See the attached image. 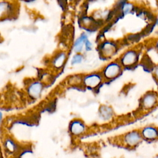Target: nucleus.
Listing matches in <instances>:
<instances>
[{
  "label": "nucleus",
  "mask_w": 158,
  "mask_h": 158,
  "mask_svg": "<svg viewBox=\"0 0 158 158\" xmlns=\"http://www.w3.org/2000/svg\"><path fill=\"white\" fill-rule=\"evenodd\" d=\"M99 118L104 121H109L114 116V110L110 106L102 104L100 106L98 112Z\"/></svg>",
  "instance_id": "12"
},
{
  "label": "nucleus",
  "mask_w": 158,
  "mask_h": 158,
  "mask_svg": "<svg viewBox=\"0 0 158 158\" xmlns=\"http://www.w3.org/2000/svg\"><path fill=\"white\" fill-rule=\"evenodd\" d=\"M85 57L82 53H75L71 59L70 64L72 65H77L81 64L84 60Z\"/></svg>",
  "instance_id": "17"
},
{
  "label": "nucleus",
  "mask_w": 158,
  "mask_h": 158,
  "mask_svg": "<svg viewBox=\"0 0 158 158\" xmlns=\"http://www.w3.org/2000/svg\"><path fill=\"white\" fill-rule=\"evenodd\" d=\"M155 24L158 26V16L157 17V18H156V19L155 20Z\"/></svg>",
  "instance_id": "23"
},
{
  "label": "nucleus",
  "mask_w": 158,
  "mask_h": 158,
  "mask_svg": "<svg viewBox=\"0 0 158 158\" xmlns=\"http://www.w3.org/2000/svg\"><path fill=\"white\" fill-rule=\"evenodd\" d=\"M98 50L101 57L104 59H110L117 54L119 45L115 41L104 40L99 43Z\"/></svg>",
  "instance_id": "3"
},
{
  "label": "nucleus",
  "mask_w": 158,
  "mask_h": 158,
  "mask_svg": "<svg viewBox=\"0 0 158 158\" xmlns=\"http://www.w3.org/2000/svg\"><path fill=\"white\" fill-rule=\"evenodd\" d=\"M67 59V52L59 50L52 56L49 62L51 69L55 72L60 71L64 66Z\"/></svg>",
  "instance_id": "9"
},
{
  "label": "nucleus",
  "mask_w": 158,
  "mask_h": 158,
  "mask_svg": "<svg viewBox=\"0 0 158 158\" xmlns=\"http://www.w3.org/2000/svg\"><path fill=\"white\" fill-rule=\"evenodd\" d=\"M80 23L82 27L86 30H89L96 28L98 24V22L93 17L83 16L81 18Z\"/></svg>",
  "instance_id": "14"
},
{
  "label": "nucleus",
  "mask_w": 158,
  "mask_h": 158,
  "mask_svg": "<svg viewBox=\"0 0 158 158\" xmlns=\"http://www.w3.org/2000/svg\"><path fill=\"white\" fill-rule=\"evenodd\" d=\"M143 139L154 141L158 139V127L153 125H148L139 130Z\"/></svg>",
  "instance_id": "10"
},
{
  "label": "nucleus",
  "mask_w": 158,
  "mask_h": 158,
  "mask_svg": "<svg viewBox=\"0 0 158 158\" xmlns=\"http://www.w3.org/2000/svg\"><path fill=\"white\" fill-rule=\"evenodd\" d=\"M120 139L125 146L133 148L139 145L143 139L139 130H131L122 135Z\"/></svg>",
  "instance_id": "6"
},
{
  "label": "nucleus",
  "mask_w": 158,
  "mask_h": 158,
  "mask_svg": "<svg viewBox=\"0 0 158 158\" xmlns=\"http://www.w3.org/2000/svg\"><path fill=\"white\" fill-rule=\"evenodd\" d=\"M86 127L85 123L80 119H74L69 125V130L74 136H79L85 132Z\"/></svg>",
  "instance_id": "11"
},
{
  "label": "nucleus",
  "mask_w": 158,
  "mask_h": 158,
  "mask_svg": "<svg viewBox=\"0 0 158 158\" xmlns=\"http://www.w3.org/2000/svg\"><path fill=\"white\" fill-rule=\"evenodd\" d=\"M123 70V67L117 58L107 62L100 72L104 82H109L118 78L122 74Z\"/></svg>",
  "instance_id": "1"
},
{
  "label": "nucleus",
  "mask_w": 158,
  "mask_h": 158,
  "mask_svg": "<svg viewBox=\"0 0 158 158\" xmlns=\"http://www.w3.org/2000/svg\"><path fill=\"white\" fill-rule=\"evenodd\" d=\"M2 117H3V114H2V113L0 111V123H1V121H2Z\"/></svg>",
  "instance_id": "22"
},
{
  "label": "nucleus",
  "mask_w": 158,
  "mask_h": 158,
  "mask_svg": "<svg viewBox=\"0 0 158 158\" xmlns=\"http://www.w3.org/2000/svg\"><path fill=\"white\" fill-rule=\"evenodd\" d=\"M17 12V6L10 0H0V20L14 17Z\"/></svg>",
  "instance_id": "8"
},
{
  "label": "nucleus",
  "mask_w": 158,
  "mask_h": 158,
  "mask_svg": "<svg viewBox=\"0 0 158 158\" xmlns=\"http://www.w3.org/2000/svg\"><path fill=\"white\" fill-rule=\"evenodd\" d=\"M154 158H158V154H157V155H156V156H154Z\"/></svg>",
  "instance_id": "25"
},
{
  "label": "nucleus",
  "mask_w": 158,
  "mask_h": 158,
  "mask_svg": "<svg viewBox=\"0 0 158 158\" xmlns=\"http://www.w3.org/2000/svg\"><path fill=\"white\" fill-rule=\"evenodd\" d=\"M83 75L75 74L70 76L68 78L67 82L71 86H78L82 85Z\"/></svg>",
  "instance_id": "16"
},
{
  "label": "nucleus",
  "mask_w": 158,
  "mask_h": 158,
  "mask_svg": "<svg viewBox=\"0 0 158 158\" xmlns=\"http://www.w3.org/2000/svg\"><path fill=\"white\" fill-rule=\"evenodd\" d=\"M4 148L8 152L14 153L18 149V145L15 141L11 138H7L4 142Z\"/></svg>",
  "instance_id": "15"
},
{
  "label": "nucleus",
  "mask_w": 158,
  "mask_h": 158,
  "mask_svg": "<svg viewBox=\"0 0 158 158\" xmlns=\"http://www.w3.org/2000/svg\"><path fill=\"white\" fill-rule=\"evenodd\" d=\"M93 49V44L89 40V38L86 41L85 44V50L87 52L91 51Z\"/></svg>",
  "instance_id": "18"
},
{
  "label": "nucleus",
  "mask_w": 158,
  "mask_h": 158,
  "mask_svg": "<svg viewBox=\"0 0 158 158\" xmlns=\"http://www.w3.org/2000/svg\"><path fill=\"white\" fill-rule=\"evenodd\" d=\"M44 88V82L39 79H33L27 83L26 91L31 99H38L41 96Z\"/></svg>",
  "instance_id": "7"
},
{
  "label": "nucleus",
  "mask_w": 158,
  "mask_h": 158,
  "mask_svg": "<svg viewBox=\"0 0 158 158\" xmlns=\"http://www.w3.org/2000/svg\"><path fill=\"white\" fill-rule=\"evenodd\" d=\"M104 82V80L100 71L83 75L82 86L88 89H96L101 86Z\"/></svg>",
  "instance_id": "5"
},
{
  "label": "nucleus",
  "mask_w": 158,
  "mask_h": 158,
  "mask_svg": "<svg viewBox=\"0 0 158 158\" xmlns=\"http://www.w3.org/2000/svg\"><path fill=\"white\" fill-rule=\"evenodd\" d=\"M96 1H100V2H104V1H106V0H96Z\"/></svg>",
  "instance_id": "24"
},
{
  "label": "nucleus",
  "mask_w": 158,
  "mask_h": 158,
  "mask_svg": "<svg viewBox=\"0 0 158 158\" xmlns=\"http://www.w3.org/2000/svg\"><path fill=\"white\" fill-rule=\"evenodd\" d=\"M140 51L135 47L130 48L123 52L117 58L123 69H133L139 63Z\"/></svg>",
  "instance_id": "2"
},
{
  "label": "nucleus",
  "mask_w": 158,
  "mask_h": 158,
  "mask_svg": "<svg viewBox=\"0 0 158 158\" xmlns=\"http://www.w3.org/2000/svg\"><path fill=\"white\" fill-rule=\"evenodd\" d=\"M88 39V36L85 32H82L75 40L73 45V50L75 53H82L85 49V44Z\"/></svg>",
  "instance_id": "13"
},
{
  "label": "nucleus",
  "mask_w": 158,
  "mask_h": 158,
  "mask_svg": "<svg viewBox=\"0 0 158 158\" xmlns=\"http://www.w3.org/2000/svg\"><path fill=\"white\" fill-rule=\"evenodd\" d=\"M158 106V93L151 90L148 91L140 98L139 108L144 112L152 110Z\"/></svg>",
  "instance_id": "4"
},
{
  "label": "nucleus",
  "mask_w": 158,
  "mask_h": 158,
  "mask_svg": "<svg viewBox=\"0 0 158 158\" xmlns=\"http://www.w3.org/2000/svg\"><path fill=\"white\" fill-rule=\"evenodd\" d=\"M59 3L62 4V6L64 7V6H67L68 3L70 2H73L75 0H57Z\"/></svg>",
  "instance_id": "20"
},
{
  "label": "nucleus",
  "mask_w": 158,
  "mask_h": 158,
  "mask_svg": "<svg viewBox=\"0 0 158 158\" xmlns=\"http://www.w3.org/2000/svg\"><path fill=\"white\" fill-rule=\"evenodd\" d=\"M154 48H155V49L158 52V38L155 39V40L154 41Z\"/></svg>",
  "instance_id": "21"
},
{
  "label": "nucleus",
  "mask_w": 158,
  "mask_h": 158,
  "mask_svg": "<svg viewBox=\"0 0 158 158\" xmlns=\"http://www.w3.org/2000/svg\"><path fill=\"white\" fill-rule=\"evenodd\" d=\"M152 72L154 80L158 83V64H157L153 67Z\"/></svg>",
  "instance_id": "19"
}]
</instances>
